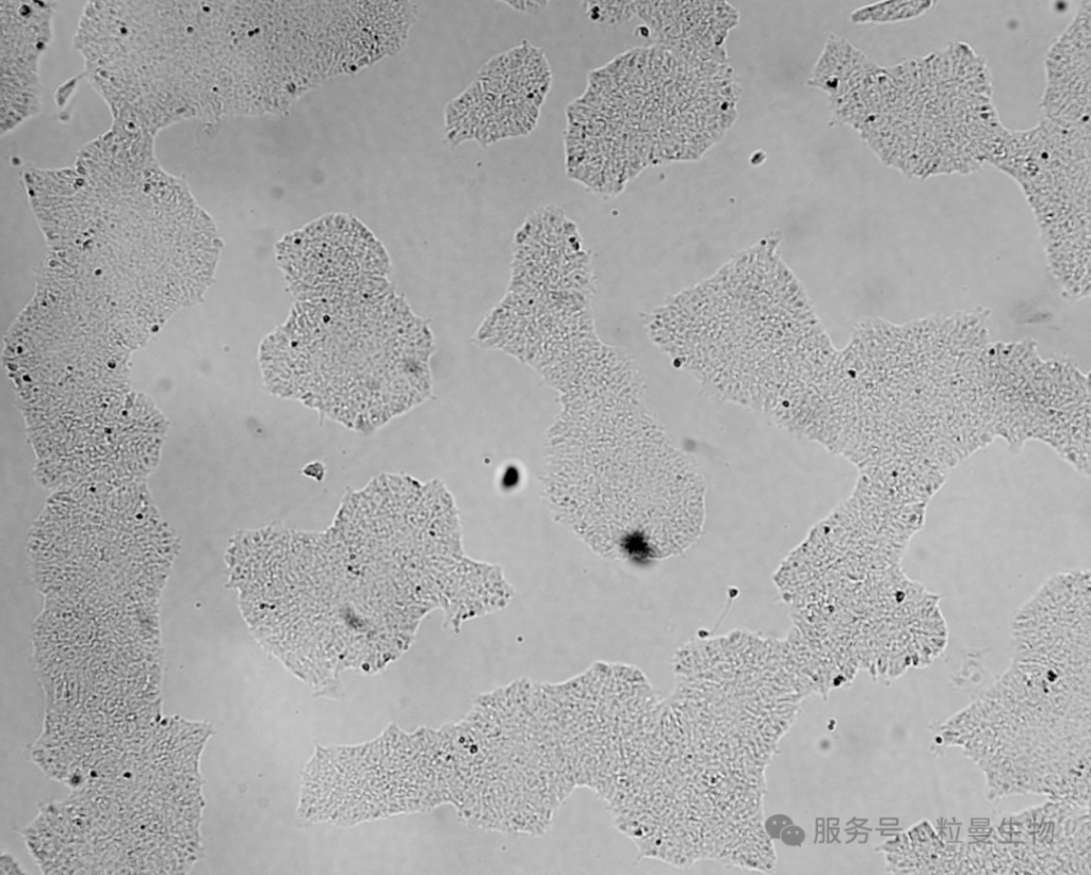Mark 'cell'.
<instances>
[{
    "mask_svg": "<svg viewBox=\"0 0 1091 875\" xmlns=\"http://www.w3.org/2000/svg\"><path fill=\"white\" fill-rule=\"evenodd\" d=\"M506 3L509 6H511L514 10H516L518 12H527L526 2H506Z\"/></svg>",
    "mask_w": 1091,
    "mask_h": 875,
    "instance_id": "obj_5",
    "label": "cell"
},
{
    "mask_svg": "<svg viewBox=\"0 0 1091 875\" xmlns=\"http://www.w3.org/2000/svg\"><path fill=\"white\" fill-rule=\"evenodd\" d=\"M3 10V131L36 114L40 107L37 63L51 38L52 7L8 3Z\"/></svg>",
    "mask_w": 1091,
    "mask_h": 875,
    "instance_id": "obj_2",
    "label": "cell"
},
{
    "mask_svg": "<svg viewBox=\"0 0 1091 875\" xmlns=\"http://www.w3.org/2000/svg\"><path fill=\"white\" fill-rule=\"evenodd\" d=\"M506 60L504 55H500L491 61H488L483 69L480 71V76H484L487 79L503 80L504 75L508 72Z\"/></svg>",
    "mask_w": 1091,
    "mask_h": 875,
    "instance_id": "obj_4",
    "label": "cell"
},
{
    "mask_svg": "<svg viewBox=\"0 0 1091 875\" xmlns=\"http://www.w3.org/2000/svg\"><path fill=\"white\" fill-rule=\"evenodd\" d=\"M558 448L543 469L548 505L597 553L642 561L687 550L702 532V476L669 448Z\"/></svg>",
    "mask_w": 1091,
    "mask_h": 875,
    "instance_id": "obj_1",
    "label": "cell"
},
{
    "mask_svg": "<svg viewBox=\"0 0 1091 875\" xmlns=\"http://www.w3.org/2000/svg\"><path fill=\"white\" fill-rule=\"evenodd\" d=\"M934 6L933 2H886L856 11L854 22H898L918 18Z\"/></svg>",
    "mask_w": 1091,
    "mask_h": 875,
    "instance_id": "obj_3",
    "label": "cell"
}]
</instances>
